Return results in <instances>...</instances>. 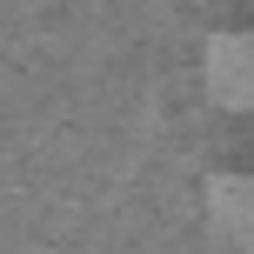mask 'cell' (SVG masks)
<instances>
[{"label": "cell", "mask_w": 254, "mask_h": 254, "mask_svg": "<svg viewBox=\"0 0 254 254\" xmlns=\"http://www.w3.org/2000/svg\"><path fill=\"white\" fill-rule=\"evenodd\" d=\"M201 80L214 94V107L248 114L254 107V34H214L201 54Z\"/></svg>", "instance_id": "6da1fadb"}, {"label": "cell", "mask_w": 254, "mask_h": 254, "mask_svg": "<svg viewBox=\"0 0 254 254\" xmlns=\"http://www.w3.org/2000/svg\"><path fill=\"white\" fill-rule=\"evenodd\" d=\"M207 228L221 248L254 254V174H214L207 181Z\"/></svg>", "instance_id": "7a4b0ae2"}]
</instances>
